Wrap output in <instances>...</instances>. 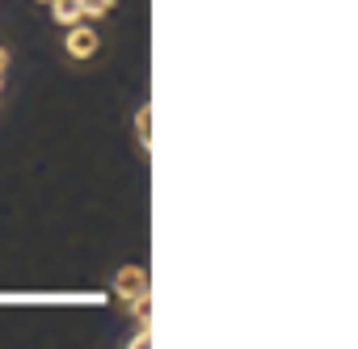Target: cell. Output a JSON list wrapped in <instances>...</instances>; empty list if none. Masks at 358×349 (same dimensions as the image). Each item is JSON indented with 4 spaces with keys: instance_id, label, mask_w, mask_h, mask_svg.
<instances>
[{
    "instance_id": "1",
    "label": "cell",
    "mask_w": 358,
    "mask_h": 349,
    "mask_svg": "<svg viewBox=\"0 0 358 349\" xmlns=\"http://www.w3.org/2000/svg\"><path fill=\"white\" fill-rule=\"evenodd\" d=\"M64 51L72 55V59H93L97 51H101V38H97V30L93 26H85V22H76V26H68V38H64Z\"/></svg>"
},
{
    "instance_id": "2",
    "label": "cell",
    "mask_w": 358,
    "mask_h": 349,
    "mask_svg": "<svg viewBox=\"0 0 358 349\" xmlns=\"http://www.w3.org/2000/svg\"><path fill=\"white\" fill-rule=\"evenodd\" d=\"M152 290V282H148V269L143 265H122L118 274H114V295L122 299V303H131V299H139V295H148Z\"/></svg>"
},
{
    "instance_id": "3",
    "label": "cell",
    "mask_w": 358,
    "mask_h": 349,
    "mask_svg": "<svg viewBox=\"0 0 358 349\" xmlns=\"http://www.w3.org/2000/svg\"><path fill=\"white\" fill-rule=\"evenodd\" d=\"M47 5H51V17H55L59 26H76V22H85V13H80L76 0H47Z\"/></svg>"
},
{
    "instance_id": "4",
    "label": "cell",
    "mask_w": 358,
    "mask_h": 349,
    "mask_svg": "<svg viewBox=\"0 0 358 349\" xmlns=\"http://www.w3.org/2000/svg\"><path fill=\"white\" fill-rule=\"evenodd\" d=\"M135 139H139L143 151L152 147V105H139L135 110Z\"/></svg>"
},
{
    "instance_id": "5",
    "label": "cell",
    "mask_w": 358,
    "mask_h": 349,
    "mask_svg": "<svg viewBox=\"0 0 358 349\" xmlns=\"http://www.w3.org/2000/svg\"><path fill=\"white\" fill-rule=\"evenodd\" d=\"M85 17H110L114 13V0H76Z\"/></svg>"
},
{
    "instance_id": "6",
    "label": "cell",
    "mask_w": 358,
    "mask_h": 349,
    "mask_svg": "<svg viewBox=\"0 0 358 349\" xmlns=\"http://www.w3.org/2000/svg\"><path fill=\"white\" fill-rule=\"evenodd\" d=\"M131 311H135V320H139V324H152V290H148V295H139V299H131Z\"/></svg>"
},
{
    "instance_id": "7",
    "label": "cell",
    "mask_w": 358,
    "mask_h": 349,
    "mask_svg": "<svg viewBox=\"0 0 358 349\" xmlns=\"http://www.w3.org/2000/svg\"><path fill=\"white\" fill-rule=\"evenodd\" d=\"M135 349H148L152 345V332H148V324H139V332H135V341H131Z\"/></svg>"
},
{
    "instance_id": "8",
    "label": "cell",
    "mask_w": 358,
    "mask_h": 349,
    "mask_svg": "<svg viewBox=\"0 0 358 349\" xmlns=\"http://www.w3.org/2000/svg\"><path fill=\"white\" fill-rule=\"evenodd\" d=\"M43 5H47V0H43Z\"/></svg>"
}]
</instances>
